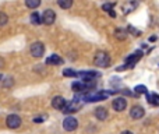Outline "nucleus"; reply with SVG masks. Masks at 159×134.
<instances>
[{
  "instance_id": "1",
  "label": "nucleus",
  "mask_w": 159,
  "mask_h": 134,
  "mask_svg": "<svg viewBox=\"0 0 159 134\" xmlns=\"http://www.w3.org/2000/svg\"><path fill=\"white\" fill-rule=\"evenodd\" d=\"M93 63L96 67H107L110 64V56L109 53L103 52V50H99L96 52L95 59H93Z\"/></svg>"
},
{
  "instance_id": "2",
  "label": "nucleus",
  "mask_w": 159,
  "mask_h": 134,
  "mask_svg": "<svg viewBox=\"0 0 159 134\" xmlns=\"http://www.w3.org/2000/svg\"><path fill=\"white\" fill-rule=\"evenodd\" d=\"M30 52H31V56H34V58H36V59L42 58L45 53V45L42 42H34L31 45Z\"/></svg>"
},
{
  "instance_id": "3",
  "label": "nucleus",
  "mask_w": 159,
  "mask_h": 134,
  "mask_svg": "<svg viewBox=\"0 0 159 134\" xmlns=\"http://www.w3.org/2000/svg\"><path fill=\"white\" fill-rule=\"evenodd\" d=\"M21 118H20L18 115H8L7 116V119H6V124H7V127L8 129H13V130H16V129H18L20 126H21Z\"/></svg>"
},
{
  "instance_id": "4",
  "label": "nucleus",
  "mask_w": 159,
  "mask_h": 134,
  "mask_svg": "<svg viewBox=\"0 0 159 134\" xmlns=\"http://www.w3.org/2000/svg\"><path fill=\"white\" fill-rule=\"evenodd\" d=\"M77 127H78V120L75 118H73V116H67L63 120V129L66 132H74Z\"/></svg>"
},
{
  "instance_id": "5",
  "label": "nucleus",
  "mask_w": 159,
  "mask_h": 134,
  "mask_svg": "<svg viewBox=\"0 0 159 134\" xmlns=\"http://www.w3.org/2000/svg\"><path fill=\"white\" fill-rule=\"evenodd\" d=\"M55 21H56V13H55V11L50 10V8L45 10L43 14H42V24H45V25H52Z\"/></svg>"
},
{
  "instance_id": "6",
  "label": "nucleus",
  "mask_w": 159,
  "mask_h": 134,
  "mask_svg": "<svg viewBox=\"0 0 159 134\" xmlns=\"http://www.w3.org/2000/svg\"><path fill=\"white\" fill-rule=\"evenodd\" d=\"M144 115H145V110H144V108L140 106V105H135V106H133L131 109H130V116H131V119H134V120L143 119Z\"/></svg>"
},
{
  "instance_id": "7",
  "label": "nucleus",
  "mask_w": 159,
  "mask_h": 134,
  "mask_svg": "<svg viewBox=\"0 0 159 134\" xmlns=\"http://www.w3.org/2000/svg\"><path fill=\"white\" fill-rule=\"evenodd\" d=\"M143 58V52L141 50H137L135 53H133V55H130L129 58L126 59V64H127V67L129 68H133L135 66V63H137L140 59Z\"/></svg>"
},
{
  "instance_id": "8",
  "label": "nucleus",
  "mask_w": 159,
  "mask_h": 134,
  "mask_svg": "<svg viewBox=\"0 0 159 134\" xmlns=\"http://www.w3.org/2000/svg\"><path fill=\"white\" fill-rule=\"evenodd\" d=\"M106 98H107V92H96V94H88L84 99L87 102H99Z\"/></svg>"
},
{
  "instance_id": "9",
  "label": "nucleus",
  "mask_w": 159,
  "mask_h": 134,
  "mask_svg": "<svg viewBox=\"0 0 159 134\" xmlns=\"http://www.w3.org/2000/svg\"><path fill=\"white\" fill-rule=\"evenodd\" d=\"M66 105H67V101H66V99L63 98V96H60V95L55 96V98L52 99V108H53V109L63 110Z\"/></svg>"
},
{
  "instance_id": "10",
  "label": "nucleus",
  "mask_w": 159,
  "mask_h": 134,
  "mask_svg": "<svg viewBox=\"0 0 159 134\" xmlns=\"http://www.w3.org/2000/svg\"><path fill=\"white\" fill-rule=\"evenodd\" d=\"M80 109V104L77 99H74V101L69 102V105H66L63 109V113L64 115H71V113H75L77 110Z\"/></svg>"
},
{
  "instance_id": "11",
  "label": "nucleus",
  "mask_w": 159,
  "mask_h": 134,
  "mask_svg": "<svg viewBox=\"0 0 159 134\" xmlns=\"http://www.w3.org/2000/svg\"><path fill=\"white\" fill-rule=\"evenodd\" d=\"M112 106L116 112H123V110L127 108V101L124 98H116L115 101H113Z\"/></svg>"
},
{
  "instance_id": "12",
  "label": "nucleus",
  "mask_w": 159,
  "mask_h": 134,
  "mask_svg": "<svg viewBox=\"0 0 159 134\" xmlns=\"http://www.w3.org/2000/svg\"><path fill=\"white\" fill-rule=\"evenodd\" d=\"M77 76L84 80V81H91V80H93V77H99V73H95V71H81Z\"/></svg>"
},
{
  "instance_id": "13",
  "label": "nucleus",
  "mask_w": 159,
  "mask_h": 134,
  "mask_svg": "<svg viewBox=\"0 0 159 134\" xmlns=\"http://www.w3.org/2000/svg\"><path fill=\"white\" fill-rule=\"evenodd\" d=\"M138 3L135 2V0H131V2H127L126 4L123 6V14H130L131 11H134L135 8H137Z\"/></svg>"
},
{
  "instance_id": "14",
  "label": "nucleus",
  "mask_w": 159,
  "mask_h": 134,
  "mask_svg": "<svg viewBox=\"0 0 159 134\" xmlns=\"http://www.w3.org/2000/svg\"><path fill=\"white\" fill-rule=\"evenodd\" d=\"M95 118L98 120H106L107 119V110L105 108H96L95 109Z\"/></svg>"
},
{
  "instance_id": "15",
  "label": "nucleus",
  "mask_w": 159,
  "mask_h": 134,
  "mask_svg": "<svg viewBox=\"0 0 159 134\" xmlns=\"http://www.w3.org/2000/svg\"><path fill=\"white\" fill-rule=\"evenodd\" d=\"M46 64H56V66L57 64H63V59L59 55H52L46 59Z\"/></svg>"
},
{
  "instance_id": "16",
  "label": "nucleus",
  "mask_w": 159,
  "mask_h": 134,
  "mask_svg": "<svg viewBox=\"0 0 159 134\" xmlns=\"http://www.w3.org/2000/svg\"><path fill=\"white\" fill-rule=\"evenodd\" d=\"M115 38L117 39V41H124V39L127 38V30H124V28H117V30L115 31Z\"/></svg>"
},
{
  "instance_id": "17",
  "label": "nucleus",
  "mask_w": 159,
  "mask_h": 134,
  "mask_svg": "<svg viewBox=\"0 0 159 134\" xmlns=\"http://www.w3.org/2000/svg\"><path fill=\"white\" fill-rule=\"evenodd\" d=\"M71 88H73V91H74V92H82V91L88 90V87H87V85H85L84 82H80V81L73 82Z\"/></svg>"
},
{
  "instance_id": "18",
  "label": "nucleus",
  "mask_w": 159,
  "mask_h": 134,
  "mask_svg": "<svg viewBox=\"0 0 159 134\" xmlns=\"http://www.w3.org/2000/svg\"><path fill=\"white\" fill-rule=\"evenodd\" d=\"M57 4H59V7L63 8V10H69L73 6V0H57Z\"/></svg>"
},
{
  "instance_id": "19",
  "label": "nucleus",
  "mask_w": 159,
  "mask_h": 134,
  "mask_svg": "<svg viewBox=\"0 0 159 134\" xmlns=\"http://www.w3.org/2000/svg\"><path fill=\"white\" fill-rule=\"evenodd\" d=\"M31 22H32L34 25H39V24H42V18L41 17H39V14L36 13H32L31 14Z\"/></svg>"
},
{
  "instance_id": "20",
  "label": "nucleus",
  "mask_w": 159,
  "mask_h": 134,
  "mask_svg": "<svg viewBox=\"0 0 159 134\" xmlns=\"http://www.w3.org/2000/svg\"><path fill=\"white\" fill-rule=\"evenodd\" d=\"M25 4L28 8H36L41 6V0H25Z\"/></svg>"
},
{
  "instance_id": "21",
  "label": "nucleus",
  "mask_w": 159,
  "mask_h": 134,
  "mask_svg": "<svg viewBox=\"0 0 159 134\" xmlns=\"http://www.w3.org/2000/svg\"><path fill=\"white\" fill-rule=\"evenodd\" d=\"M13 84H14V80H13V77H6L4 80H3V82H2V85L4 88H8V87H13Z\"/></svg>"
},
{
  "instance_id": "22",
  "label": "nucleus",
  "mask_w": 159,
  "mask_h": 134,
  "mask_svg": "<svg viewBox=\"0 0 159 134\" xmlns=\"http://www.w3.org/2000/svg\"><path fill=\"white\" fill-rule=\"evenodd\" d=\"M8 22V17L6 13H3V11H0V27H4L6 24Z\"/></svg>"
},
{
  "instance_id": "23",
  "label": "nucleus",
  "mask_w": 159,
  "mask_h": 134,
  "mask_svg": "<svg viewBox=\"0 0 159 134\" xmlns=\"http://www.w3.org/2000/svg\"><path fill=\"white\" fill-rule=\"evenodd\" d=\"M134 91H135V94H148V90H147V87L145 85H137V87L134 88Z\"/></svg>"
},
{
  "instance_id": "24",
  "label": "nucleus",
  "mask_w": 159,
  "mask_h": 134,
  "mask_svg": "<svg viewBox=\"0 0 159 134\" xmlns=\"http://www.w3.org/2000/svg\"><path fill=\"white\" fill-rule=\"evenodd\" d=\"M78 73H75L74 70H71V68H64L63 70V76L64 77H75Z\"/></svg>"
},
{
  "instance_id": "25",
  "label": "nucleus",
  "mask_w": 159,
  "mask_h": 134,
  "mask_svg": "<svg viewBox=\"0 0 159 134\" xmlns=\"http://www.w3.org/2000/svg\"><path fill=\"white\" fill-rule=\"evenodd\" d=\"M113 7H115V3H105V4H102V10L103 11H112Z\"/></svg>"
},
{
  "instance_id": "26",
  "label": "nucleus",
  "mask_w": 159,
  "mask_h": 134,
  "mask_svg": "<svg viewBox=\"0 0 159 134\" xmlns=\"http://www.w3.org/2000/svg\"><path fill=\"white\" fill-rule=\"evenodd\" d=\"M127 31H130V32H133V35H134V36H140V35H141V32H140V31H138V30H135V28H133L131 25H130V27L127 28Z\"/></svg>"
},
{
  "instance_id": "27",
  "label": "nucleus",
  "mask_w": 159,
  "mask_h": 134,
  "mask_svg": "<svg viewBox=\"0 0 159 134\" xmlns=\"http://www.w3.org/2000/svg\"><path fill=\"white\" fill-rule=\"evenodd\" d=\"M42 120H43L42 118H36V119H34V122H35V123H39V122H42Z\"/></svg>"
},
{
  "instance_id": "28",
  "label": "nucleus",
  "mask_w": 159,
  "mask_h": 134,
  "mask_svg": "<svg viewBox=\"0 0 159 134\" xmlns=\"http://www.w3.org/2000/svg\"><path fill=\"white\" fill-rule=\"evenodd\" d=\"M109 14H110V17H113V18H115V17H116V13H115V11H109Z\"/></svg>"
},
{
  "instance_id": "29",
  "label": "nucleus",
  "mask_w": 159,
  "mask_h": 134,
  "mask_svg": "<svg viewBox=\"0 0 159 134\" xmlns=\"http://www.w3.org/2000/svg\"><path fill=\"white\" fill-rule=\"evenodd\" d=\"M121 134H133V133H131V132H129V130H126V132H123Z\"/></svg>"
},
{
  "instance_id": "30",
  "label": "nucleus",
  "mask_w": 159,
  "mask_h": 134,
  "mask_svg": "<svg viewBox=\"0 0 159 134\" xmlns=\"http://www.w3.org/2000/svg\"><path fill=\"white\" fill-rule=\"evenodd\" d=\"M3 66V60H2V59H0V67H2Z\"/></svg>"
},
{
  "instance_id": "31",
  "label": "nucleus",
  "mask_w": 159,
  "mask_h": 134,
  "mask_svg": "<svg viewBox=\"0 0 159 134\" xmlns=\"http://www.w3.org/2000/svg\"><path fill=\"white\" fill-rule=\"evenodd\" d=\"M2 80H3V77H2V74H0V81H2Z\"/></svg>"
}]
</instances>
